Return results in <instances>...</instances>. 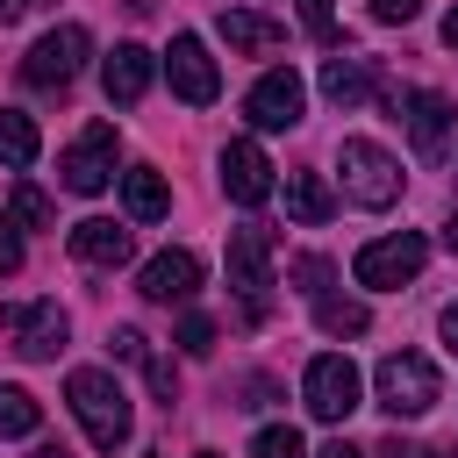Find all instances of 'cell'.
Here are the masks:
<instances>
[{
    "label": "cell",
    "mask_w": 458,
    "mask_h": 458,
    "mask_svg": "<svg viewBox=\"0 0 458 458\" xmlns=\"http://www.w3.org/2000/svg\"><path fill=\"white\" fill-rule=\"evenodd\" d=\"M64 401H72V415L86 422V437H93V451H122L129 444V429H136V415H129V394L107 379V372H93V365H79L72 379H64Z\"/></svg>",
    "instance_id": "1"
},
{
    "label": "cell",
    "mask_w": 458,
    "mask_h": 458,
    "mask_svg": "<svg viewBox=\"0 0 458 458\" xmlns=\"http://www.w3.org/2000/svg\"><path fill=\"white\" fill-rule=\"evenodd\" d=\"M372 386H379V408H386V415H429V408L444 401L437 365H429L422 351H386L379 372H372Z\"/></svg>",
    "instance_id": "2"
},
{
    "label": "cell",
    "mask_w": 458,
    "mask_h": 458,
    "mask_svg": "<svg viewBox=\"0 0 458 458\" xmlns=\"http://www.w3.org/2000/svg\"><path fill=\"white\" fill-rule=\"evenodd\" d=\"M336 165H344V193H351L358 208H394V200H401V165H394V150H379L372 136H344Z\"/></svg>",
    "instance_id": "3"
},
{
    "label": "cell",
    "mask_w": 458,
    "mask_h": 458,
    "mask_svg": "<svg viewBox=\"0 0 458 458\" xmlns=\"http://www.w3.org/2000/svg\"><path fill=\"white\" fill-rule=\"evenodd\" d=\"M358 394H365V379H358V365H351L344 351H322V358L301 372V401H308L315 422H344V415L358 408Z\"/></svg>",
    "instance_id": "4"
},
{
    "label": "cell",
    "mask_w": 458,
    "mask_h": 458,
    "mask_svg": "<svg viewBox=\"0 0 458 458\" xmlns=\"http://www.w3.org/2000/svg\"><path fill=\"white\" fill-rule=\"evenodd\" d=\"M86 50H93V36H86L79 21H64V29H50V36H36V50L21 57V79H29V86H43V93H64V86L79 79V64H86Z\"/></svg>",
    "instance_id": "5"
},
{
    "label": "cell",
    "mask_w": 458,
    "mask_h": 458,
    "mask_svg": "<svg viewBox=\"0 0 458 458\" xmlns=\"http://www.w3.org/2000/svg\"><path fill=\"white\" fill-rule=\"evenodd\" d=\"M422 258H429V243L415 236V229H401V236H379V243H365L358 250V286H372V293H394V286H408L415 272H422Z\"/></svg>",
    "instance_id": "6"
},
{
    "label": "cell",
    "mask_w": 458,
    "mask_h": 458,
    "mask_svg": "<svg viewBox=\"0 0 458 458\" xmlns=\"http://www.w3.org/2000/svg\"><path fill=\"white\" fill-rule=\"evenodd\" d=\"M64 308L57 301H7L0 308V336L21 351V358H57L64 351Z\"/></svg>",
    "instance_id": "7"
},
{
    "label": "cell",
    "mask_w": 458,
    "mask_h": 458,
    "mask_svg": "<svg viewBox=\"0 0 458 458\" xmlns=\"http://www.w3.org/2000/svg\"><path fill=\"white\" fill-rule=\"evenodd\" d=\"M229 286L243 293V315L258 322L265 293H272V236L265 229H229Z\"/></svg>",
    "instance_id": "8"
},
{
    "label": "cell",
    "mask_w": 458,
    "mask_h": 458,
    "mask_svg": "<svg viewBox=\"0 0 458 458\" xmlns=\"http://www.w3.org/2000/svg\"><path fill=\"white\" fill-rule=\"evenodd\" d=\"M165 72H172V93H179L186 107H208V100L222 93V72H215V57H208V43H200L193 29H186V36H172Z\"/></svg>",
    "instance_id": "9"
},
{
    "label": "cell",
    "mask_w": 458,
    "mask_h": 458,
    "mask_svg": "<svg viewBox=\"0 0 458 458\" xmlns=\"http://www.w3.org/2000/svg\"><path fill=\"white\" fill-rule=\"evenodd\" d=\"M57 179H64V193H100V186L114 179V129L93 122V129L57 157Z\"/></svg>",
    "instance_id": "10"
},
{
    "label": "cell",
    "mask_w": 458,
    "mask_h": 458,
    "mask_svg": "<svg viewBox=\"0 0 458 458\" xmlns=\"http://www.w3.org/2000/svg\"><path fill=\"white\" fill-rule=\"evenodd\" d=\"M301 100H308V86H301V72H293V64H279V72H265V79L250 86V100H243V114H250L258 129H293V122H301Z\"/></svg>",
    "instance_id": "11"
},
{
    "label": "cell",
    "mask_w": 458,
    "mask_h": 458,
    "mask_svg": "<svg viewBox=\"0 0 458 458\" xmlns=\"http://www.w3.org/2000/svg\"><path fill=\"white\" fill-rule=\"evenodd\" d=\"M394 100V114L408 122V143L422 150V157H444V143H451V100L444 93H386Z\"/></svg>",
    "instance_id": "12"
},
{
    "label": "cell",
    "mask_w": 458,
    "mask_h": 458,
    "mask_svg": "<svg viewBox=\"0 0 458 458\" xmlns=\"http://www.w3.org/2000/svg\"><path fill=\"white\" fill-rule=\"evenodd\" d=\"M200 272H208L200 250H157V258L143 265V301H165V308H172V301H193V293H200Z\"/></svg>",
    "instance_id": "13"
},
{
    "label": "cell",
    "mask_w": 458,
    "mask_h": 458,
    "mask_svg": "<svg viewBox=\"0 0 458 458\" xmlns=\"http://www.w3.org/2000/svg\"><path fill=\"white\" fill-rule=\"evenodd\" d=\"M222 193L229 200H243V208H258V200H272V165H265V150L258 143H229L222 150Z\"/></svg>",
    "instance_id": "14"
},
{
    "label": "cell",
    "mask_w": 458,
    "mask_h": 458,
    "mask_svg": "<svg viewBox=\"0 0 458 458\" xmlns=\"http://www.w3.org/2000/svg\"><path fill=\"white\" fill-rule=\"evenodd\" d=\"M72 258L79 265H129L136 258V236L122 229V222H107V215H86V222H72Z\"/></svg>",
    "instance_id": "15"
},
{
    "label": "cell",
    "mask_w": 458,
    "mask_h": 458,
    "mask_svg": "<svg viewBox=\"0 0 458 458\" xmlns=\"http://www.w3.org/2000/svg\"><path fill=\"white\" fill-rule=\"evenodd\" d=\"M100 86H107L114 107H136V100L150 93V50H143V43H114L107 64H100Z\"/></svg>",
    "instance_id": "16"
},
{
    "label": "cell",
    "mask_w": 458,
    "mask_h": 458,
    "mask_svg": "<svg viewBox=\"0 0 458 458\" xmlns=\"http://www.w3.org/2000/svg\"><path fill=\"white\" fill-rule=\"evenodd\" d=\"M222 43H229V50H243V57H265V50H279V43H286V29H279V21H265V14H250V7H222Z\"/></svg>",
    "instance_id": "17"
},
{
    "label": "cell",
    "mask_w": 458,
    "mask_h": 458,
    "mask_svg": "<svg viewBox=\"0 0 458 458\" xmlns=\"http://www.w3.org/2000/svg\"><path fill=\"white\" fill-rule=\"evenodd\" d=\"M122 200H129L136 222H165V215H172V193H165V179H157L150 165H129V172H122Z\"/></svg>",
    "instance_id": "18"
},
{
    "label": "cell",
    "mask_w": 458,
    "mask_h": 458,
    "mask_svg": "<svg viewBox=\"0 0 458 458\" xmlns=\"http://www.w3.org/2000/svg\"><path fill=\"white\" fill-rule=\"evenodd\" d=\"M286 215H293V222H308V229L336 215V193L322 186V172H286Z\"/></svg>",
    "instance_id": "19"
},
{
    "label": "cell",
    "mask_w": 458,
    "mask_h": 458,
    "mask_svg": "<svg viewBox=\"0 0 458 458\" xmlns=\"http://www.w3.org/2000/svg\"><path fill=\"white\" fill-rule=\"evenodd\" d=\"M36 150H43V136H36V122H29L21 107H0V165H14V172H29V165H36Z\"/></svg>",
    "instance_id": "20"
},
{
    "label": "cell",
    "mask_w": 458,
    "mask_h": 458,
    "mask_svg": "<svg viewBox=\"0 0 458 458\" xmlns=\"http://www.w3.org/2000/svg\"><path fill=\"white\" fill-rule=\"evenodd\" d=\"M322 93H329L336 107H358V100L372 93V72H365L358 57H329V64H322Z\"/></svg>",
    "instance_id": "21"
},
{
    "label": "cell",
    "mask_w": 458,
    "mask_h": 458,
    "mask_svg": "<svg viewBox=\"0 0 458 458\" xmlns=\"http://www.w3.org/2000/svg\"><path fill=\"white\" fill-rule=\"evenodd\" d=\"M36 422H43L36 394L29 386H0V437H36Z\"/></svg>",
    "instance_id": "22"
},
{
    "label": "cell",
    "mask_w": 458,
    "mask_h": 458,
    "mask_svg": "<svg viewBox=\"0 0 458 458\" xmlns=\"http://www.w3.org/2000/svg\"><path fill=\"white\" fill-rule=\"evenodd\" d=\"M315 322L329 329V336H365V301H329V293H315Z\"/></svg>",
    "instance_id": "23"
},
{
    "label": "cell",
    "mask_w": 458,
    "mask_h": 458,
    "mask_svg": "<svg viewBox=\"0 0 458 458\" xmlns=\"http://www.w3.org/2000/svg\"><path fill=\"white\" fill-rule=\"evenodd\" d=\"M7 208H14V222H29V229H50V222H57L50 193H43V186H29V179H21L14 193H7Z\"/></svg>",
    "instance_id": "24"
},
{
    "label": "cell",
    "mask_w": 458,
    "mask_h": 458,
    "mask_svg": "<svg viewBox=\"0 0 458 458\" xmlns=\"http://www.w3.org/2000/svg\"><path fill=\"white\" fill-rule=\"evenodd\" d=\"M250 458H308V444H301V429H293V422H272V429H258V437H250Z\"/></svg>",
    "instance_id": "25"
},
{
    "label": "cell",
    "mask_w": 458,
    "mask_h": 458,
    "mask_svg": "<svg viewBox=\"0 0 458 458\" xmlns=\"http://www.w3.org/2000/svg\"><path fill=\"white\" fill-rule=\"evenodd\" d=\"M179 351L208 358V351H215V322H208V315H186V322H179Z\"/></svg>",
    "instance_id": "26"
},
{
    "label": "cell",
    "mask_w": 458,
    "mask_h": 458,
    "mask_svg": "<svg viewBox=\"0 0 458 458\" xmlns=\"http://www.w3.org/2000/svg\"><path fill=\"white\" fill-rule=\"evenodd\" d=\"M107 344H114V358H129V365H150V344H143V329H114Z\"/></svg>",
    "instance_id": "27"
},
{
    "label": "cell",
    "mask_w": 458,
    "mask_h": 458,
    "mask_svg": "<svg viewBox=\"0 0 458 458\" xmlns=\"http://www.w3.org/2000/svg\"><path fill=\"white\" fill-rule=\"evenodd\" d=\"M293 279H301V293H322L329 265H322V258H293Z\"/></svg>",
    "instance_id": "28"
},
{
    "label": "cell",
    "mask_w": 458,
    "mask_h": 458,
    "mask_svg": "<svg viewBox=\"0 0 458 458\" xmlns=\"http://www.w3.org/2000/svg\"><path fill=\"white\" fill-rule=\"evenodd\" d=\"M0 272H21V236H14L7 215H0Z\"/></svg>",
    "instance_id": "29"
},
{
    "label": "cell",
    "mask_w": 458,
    "mask_h": 458,
    "mask_svg": "<svg viewBox=\"0 0 458 458\" xmlns=\"http://www.w3.org/2000/svg\"><path fill=\"white\" fill-rule=\"evenodd\" d=\"M372 21H415V0H372Z\"/></svg>",
    "instance_id": "30"
},
{
    "label": "cell",
    "mask_w": 458,
    "mask_h": 458,
    "mask_svg": "<svg viewBox=\"0 0 458 458\" xmlns=\"http://www.w3.org/2000/svg\"><path fill=\"white\" fill-rule=\"evenodd\" d=\"M437 336H444V351H458V301H444V315H437Z\"/></svg>",
    "instance_id": "31"
},
{
    "label": "cell",
    "mask_w": 458,
    "mask_h": 458,
    "mask_svg": "<svg viewBox=\"0 0 458 458\" xmlns=\"http://www.w3.org/2000/svg\"><path fill=\"white\" fill-rule=\"evenodd\" d=\"M301 14H308V29H315V36H329V0H301Z\"/></svg>",
    "instance_id": "32"
},
{
    "label": "cell",
    "mask_w": 458,
    "mask_h": 458,
    "mask_svg": "<svg viewBox=\"0 0 458 458\" xmlns=\"http://www.w3.org/2000/svg\"><path fill=\"white\" fill-rule=\"evenodd\" d=\"M372 458H422V451H415V444H408V437H386V444H379V451H372Z\"/></svg>",
    "instance_id": "33"
},
{
    "label": "cell",
    "mask_w": 458,
    "mask_h": 458,
    "mask_svg": "<svg viewBox=\"0 0 458 458\" xmlns=\"http://www.w3.org/2000/svg\"><path fill=\"white\" fill-rule=\"evenodd\" d=\"M315 458H365V451H358V444H344V437H336V444H322V451H315Z\"/></svg>",
    "instance_id": "34"
},
{
    "label": "cell",
    "mask_w": 458,
    "mask_h": 458,
    "mask_svg": "<svg viewBox=\"0 0 458 458\" xmlns=\"http://www.w3.org/2000/svg\"><path fill=\"white\" fill-rule=\"evenodd\" d=\"M21 7H29V0H0V29H7V21H21Z\"/></svg>",
    "instance_id": "35"
},
{
    "label": "cell",
    "mask_w": 458,
    "mask_h": 458,
    "mask_svg": "<svg viewBox=\"0 0 458 458\" xmlns=\"http://www.w3.org/2000/svg\"><path fill=\"white\" fill-rule=\"evenodd\" d=\"M29 458H72V451H64V444H36Z\"/></svg>",
    "instance_id": "36"
},
{
    "label": "cell",
    "mask_w": 458,
    "mask_h": 458,
    "mask_svg": "<svg viewBox=\"0 0 458 458\" xmlns=\"http://www.w3.org/2000/svg\"><path fill=\"white\" fill-rule=\"evenodd\" d=\"M444 43H451V50H458V7H451V14H444Z\"/></svg>",
    "instance_id": "37"
},
{
    "label": "cell",
    "mask_w": 458,
    "mask_h": 458,
    "mask_svg": "<svg viewBox=\"0 0 458 458\" xmlns=\"http://www.w3.org/2000/svg\"><path fill=\"white\" fill-rule=\"evenodd\" d=\"M444 243H451V250H458V215H451V222H444Z\"/></svg>",
    "instance_id": "38"
},
{
    "label": "cell",
    "mask_w": 458,
    "mask_h": 458,
    "mask_svg": "<svg viewBox=\"0 0 458 458\" xmlns=\"http://www.w3.org/2000/svg\"><path fill=\"white\" fill-rule=\"evenodd\" d=\"M193 458H215V451H193Z\"/></svg>",
    "instance_id": "39"
},
{
    "label": "cell",
    "mask_w": 458,
    "mask_h": 458,
    "mask_svg": "<svg viewBox=\"0 0 458 458\" xmlns=\"http://www.w3.org/2000/svg\"><path fill=\"white\" fill-rule=\"evenodd\" d=\"M451 458H458V444H451Z\"/></svg>",
    "instance_id": "40"
}]
</instances>
